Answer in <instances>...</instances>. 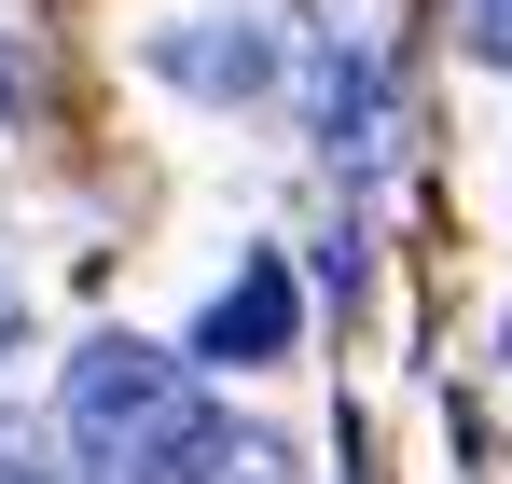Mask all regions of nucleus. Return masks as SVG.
Segmentation results:
<instances>
[{"label":"nucleus","mask_w":512,"mask_h":484,"mask_svg":"<svg viewBox=\"0 0 512 484\" xmlns=\"http://www.w3.org/2000/svg\"><path fill=\"white\" fill-rule=\"evenodd\" d=\"M56 415L84 443V484H291V443L277 429H250L208 374H180L153 346H125V332H97L84 360H70Z\"/></svg>","instance_id":"obj_1"},{"label":"nucleus","mask_w":512,"mask_h":484,"mask_svg":"<svg viewBox=\"0 0 512 484\" xmlns=\"http://www.w3.org/2000/svg\"><path fill=\"white\" fill-rule=\"evenodd\" d=\"M291 83H305L319 153H333L346 180H388V166H402V83H388V56H360V42H305Z\"/></svg>","instance_id":"obj_2"},{"label":"nucleus","mask_w":512,"mask_h":484,"mask_svg":"<svg viewBox=\"0 0 512 484\" xmlns=\"http://www.w3.org/2000/svg\"><path fill=\"white\" fill-rule=\"evenodd\" d=\"M153 70L194 83V97H263V83L291 70V42L250 28V14H208V28H167V42H153Z\"/></svg>","instance_id":"obj_3"},{"label":"nucleus","mask_w":512,"mask_h":484,"mask_svg":"<svg viewBox=\"0 0 512 484\" xmlns=\"http://www.w3.org/2000/svg\"><path fill=\"white\" fill-rule=\"evenodd\" d=\"M291 319H305V291H291V263L263 249L250 277H236V291L194 319V346H180V360H277V346H291Z\"/></svg>","instance_id":"obj_4"},{"label":"nucleus","mask_w":512,"mask_h":484,"mask_svg":"<svg viewBox=\"0 0 512 484\" xmlns=\"http://www.w3.org/2000/svg\"><path fill=\"white\" fill-rule=\"evenodd\" d=\"M457 28H471V56H485V70H512V0H457Z\"/></svg>","instance_id":"obj_5"},{"label":"nucleus","mask_w":512,"mask_h":484,"mask_svg":"<svg viewBox=\"0 0 512 484\" xmlns=\"http://www.w3.org/2000/svg\"><path fill=\"white\" fill-rule=\"evenodd\" d=\"M0 484H84V471H56L42 443H0Z\"/></svg>","instance_id":"obj_6"},{"label":"nucleus","mask_w":512,"mask_h":484,"mask_svg":"<svg viewBox=\"0 0 512 484\" xmlns=\"http://www.w3.org/2000/svg\"><path fill=\"white\" fill-rule=\"evenodd\" d=\"M0 346H14V291H0Z\"/></svg>","instance_id":"obj_7"},{"label":"nucleus","mask_w":512,"mask_h":484,"mask_svg":"<svg viewBox=\"0 0 512 484\" xmlns=\"http://www.w3.org/2000/svg\"><path fill=\"white\" fill-rule=\"evenodd\" d=\"M0 111H14V70H0Z\"/></svg>","instance_id":"obj_8"},{"label":"nucleus","mask_w":512,"mask_h":484,"mask_svg":"<svg viewBox=\"0 0 512 484\" xmlns=\"http://www.w3.org/2000/svg\"><path fill=\"white\" fill-rule=\"evenodd\" d=\"M499 360H512V332H499Z\"/></svg>","instance_id":"obj_9"}]
</instances>
